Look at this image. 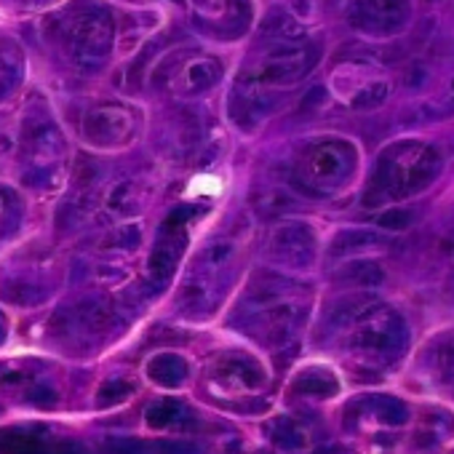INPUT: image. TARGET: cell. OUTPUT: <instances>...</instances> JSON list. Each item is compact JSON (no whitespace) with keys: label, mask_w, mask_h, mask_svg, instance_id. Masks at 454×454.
Returning a JSON list of instances; mask_svg holds the SVG:
<instances>
[{"label":"cell","mask_w":454,"mask_h":454,"mask_svg":"<svg viewBox=\"0 0 454 454\" xmlns=\"http://www.w3.org/2000/svg\"><path fill=\"white\" fill-rule=\"evenodd\" d=\"M441 168H443V158L433 145L417 139L395 142L380 153L364 203L382 206V203L411 198L427 190L441 174Z\"/></svg>","instance_id":"1"},{"label":"cell","mask_w":454,"mask_h":454,"mask_svg":"<svg viewBox=\"0 0 454 454\" xmlns=\"http://www.w3.org/2000/svg\"><path fill=\"white\" fill-rule=\"evenodd\" d=\"M49 38L81 70H97L107 62L115 43V22L107 6L78 0L46 25Z\"/></svg>","instance_id":"2"},{"label":"cell","mask_w":454,"mask_h":454,"mask_svg":"<svg viewBox=\"0 0 454 454\" xmlns=\"http://www.w3.org/2000/svg\"><path fill=\"white\" fill-rule=\"evenodd\" d=\"M356 163H358V150L350 142L321 139L300 155L294 168V182L305 184L308 192L326 195L350 179Z\"/></svg>","instance_id":"3"},{"label":"cell","mask_w":454,"mask_h":454,"mask_svg":"<svg viewBox=\"0 0 454 454\" xmlns=\"http://www.w3.org/2000/svg\"><path fill=\"white\" fill-rule=\"evenodd\" d=\"M409 345V329L406 321L382 305H374L350 334V350L374 361V364H390L401 358V353Z\"/></svg>","instance_id":"4"},{"label":"cell","mask_w":454,"mask_h":454,"mask_svg":"<svg viewBox=\"0 0 454 454\" xmlns=\"http://www.w3.org/2000/svg\"><path fill=\"white\" fill-rule=\"evenodd\" d=\"M321 59V46L310 41H292V43H273L270 51L247 73L244 86L265 89V86H292L300 83L313 73Z\"/></svg>","instance_id":"5"},{"label":"cell","mask_w":454,"mask_h":454,"mask_svg":"<svg viewBox=\"0 0 454 454\" xmlns=\"http://www.w3.org/2000/svg\"><path fill=\"white\" fill-rule=\"evenodd\" d=\"M200 208L198 206H179L174 208L158 231V241L153 247L150 262H147V276L155 286H166L171 276L179 268V260L187 247V227L195 219Z\"/></svg>","instance_id":"6"},{"label":"cell","mask_w":454,"mask_h":454,"mask_svg":"<svg viewBox=\"0 0 454 454\" xmlns=\"http://www.w3.org/2000/svg\"><path fill=\"white\" fill-rule=\"evenodd\" d=\"M139 129V115L129 105L118 102H105L97 105L86 113L83 118V137L89 145L110 150V147H123L137 137Z\"/></svg>","instance_id":"7"},{"label":"cell","mask_w":454,"mask_h":454,"mask_svg":"<svg viewBox=\"0 0 454 454\" xmlns=\"http://www.w3.org/2000/svg\"><path fill=\"white\" fill-rule=\"evenodd\" d=\"M409 0H348V22L372 38H390L409 22Z\"/></svg>","instance_id":"8"},{"label":"cell","mask_w":454,"mask_h":454,"mask_svg":"<svg viewBox=\"0 0 454 454\" xmlns=\"http://www.w3.org/2000/svg\"><path fill=\"white\" fill-rule=\"evenodd\" d=\"M268 257L270 262L289 268V270H305L316 262V236L305 222H286L276 227L268 241Z\"/></svg>","instance_id":"9"},{"label":"cell","mask_w":454,"mask_h":454,"mask_svg":"<svg viewBox=\"0 0 454 454\" xmlns=\"http://www.w3.org/2000/svg\"><path fill=\"white\" fill-rule=\"evenodd\" d=\"M222 78V65L214 57H192V59H174L163 67V83L174 97H200L214 89Z\"/></svg>","instance_id":"10"},{"label":"cell","mask_w":454,"mask_h":454,"mask_svg":"<svg viewBox=\"0 0 454 454\" xmlns=\"http://www.w3.org/2000/svg\"><path fill=\"white\" fill-rule=\"evenodd\" d=\"M0 454H89L75 438L57 435L46 427L0 430Z\"/></svg>","instance_id":"11"},{"label":"cell","mask_w":454,"mask_h":454,"mask_svg":"<svg viewBox=\"0 0 454 454\" xmlns=\"http://www.w3.org/2000/svg\"><path fill=\"white\" fill-rule=\"evenodd\" d=\"M200 27L216 38H241L252 25L249 0H192Z\"/></svg>","instance_id":"12"},{"label":"cell","mask_w":454,"mask_h":454,"mask_svg":"<svg viewBox=\"0 0 454 454\" xmlns=\"http://www.w3.org/2000/svg\"><path fill=\"white\" fill-rule=\"evenodd\" d=\"M20 147H22V155L30 160V166H51V163H57V158L65 155V137L46 118L27 121L22 129Z\"/></svg>","instance_id":"13"},{"label":"cell","mask_w":454,"mask_h":454,"mask_svg":"<svg viewBox=\"0 0 454 454\" xmlns=\"http://www.w3.org/2000/svg\"><path fill=\"white\" fill-rule=\"evenodd\" d=\"M214 380L227 387H260L265 385V369L249 356H224L214 364Z\"/></svg>","instance_id":"14"},{"label":"cell","mask_w":454,"mask_h":454,"mask_svg":"<svg viewBox=\"0 0 454 454\" xmlns=\"http://www.w3.org/2000/svg\"><path fill=\"white\" fill-rule=\"evenodd\" d=\"M387 244H390V239L385 233L369 231V227H350V231H342L340 236H334L329 252H332V257H348V254L382 249Z\"/></svg>","instance_id":"15"},{"label":"cell","mask_w":454,"mask_h":454,"mask_svg":"<svg viewBox=\"0 0 454 454\" xmlns=\"http://www.w3.org/2000/svg\"><path fill=\"white\" fill-rule=\"evenodd\" d=\"M374 305H380L372 294H361V292H356V294H350V297H345V300H340L334 308H332V313L326 316V329L332 332H337V329H345V326H356Z\"/></svg>","instance_id":"16"},{"label":"cell","mask_w":454,"mask_h":454,"mask_svg":"<svg viewBox=\"0 0 454 454\" xmlns=\"http://www.w3.org/2000/svg\"><path fill=\"white\" fill-rule=\"evenodd\" d=\"M446 118H454V78L441 89L435 91L433 97H427L425 102H419L411 113H409V121H425V123H435V121H446Z\"/></svg>","instance_id":"17"},{"label":"cell","mask_w":454,"mask_h":454,"mask_svg":"<svg viewBox=\"0 0 454 454\" xmlns=\"http://www.w3.org/2000/svg\"><path fill=\"white\" fill-rule=\"evenodd\" d=\"M187 374H190L187 361L176 353H160L147 364V377L163 387H179L187 380Z\"/></svg>","instance_id":"18"},{"label":"cell","mask_w":454,"mask_h":454,"mask_svg":"<svg viewBox=\"0 0 454 454\" xmlns=\"http://www.w3.org/2000/svg\"><path fill=\"white\" fill-rule=\"evenodd\" d=\"M350 409H356V411H369V414H372L377 422H382V425H403V422L409 419L406 403L398 401V398H393V395H369V398L358 401V406L350 403Z\"/></svg>","instance_id":"19"},{"label":"cell","mask_w":454,"mask_h":454,"mask_svg":"<svg viewBox=\"0 0 454 454\" xmlns=\"http://www.w3.org/2000/svg\"><path fill=\"white\" fill-rule=\"evenodd\" d=\"M340 390V382L329 374V372H302L292 387L289 395H300V398H332Z\"/></svg>","instance_id":"20"},{"label":"cell","mask_w":454,"mask_h":454,"mask_svg":"<svg viewBox=\"0 0 454 454\" xmlns=\"http://www.w3.org/2000/svg\"><path fill=\"white\" fill-rule=\"evenodd\" d=\"M22 81V51L12 41H0V99L9 97Z\"/></svg>","instance_id":"21"},{"label":"cell","mask_w":454,"mask_h":454,"mask_svg":"<svg viewBox=\"0 0 454 454\" xmlns=\"http://www.w3.org/2000/svg\"><path fill=\"white\" fill-rule=\"evenodd\" d=\"M190 417L187 406L182 401H174V398H166V401H158L147 409L145 419L153 430H163V427H176L182 425V419Z\"/></svg>","instance_id":"22"},{"label":"cell","mask_w":454,"mask_h":454,"mask_svg":"<svg viewBox=\"0 0 454 454\" xmlns=\"http://www.w3.org/2000/svg\"><path fill=\"white\" fill-rule=\"evenodd\" d=\"M337 281L348 284V286H358V289H372V286H380L385 281V273L377 262H353L348 268H342L337 273Z\"/></svg>","instance_id":"23"},{"label":"cell","mask_w":454,"mask_h":454,"mask_svg":"<svg viewBox=\"0 0 454 454\" xmlns=\"http://www.w3.org/2000/svg\"><path fill=\"white\" fill-rule=\"evenodd\" d=\"M268 435H270L278 446H284V449H302V446L308 443L305 427H302L297 419H292V417H276V419L268 425Z\"/></svg>","instance_id":"24"},{"label":"cell","mask_w":454,"mask_h":454,"mask_svg":"<svg viewBox=\"0 0 454 454\" xmlns=\"http://www.w3.org/2000/svg\"><path fill=\"white\" fill-rule=\"evenodd\" d=\"M105 206H107L113 214H134V211H139L142 198H139V192H137V182H121V184H115V187L110 190Z\"/></svg>","instance_id":"25"},{"label":"cell","mask_w":454,"mask_h":454,"mask_svg":"<svg viewBox=\"0 0 454 454\" xmlns=\"http://www.w3.org/2000/svg\"><path fill=\"white\" fill-rule=\"evenodd\" d=\"M385 99H387V83L385 81H374V83H369V86H364L361 91L353 94L350 107H356V110H374Z\"/></svg>","instance_id":"26"},{"label":"cell","mask_w":454,"mask_h":454,"mask_svg":"<svg viewBox=\"0 0 454 454\" xmlns=\"http://www.w3.org/2000/svg\"><path fill=\"white\" fill-rule=\"evenodd\" d=\"M134 393V385L131 382H126V380H107L102 387H99V393H97V403L102 406V409H107V406H115V403H123L129 395Z\"/></svg>","instance_id":"27"},{"label":"cell","mask_w":454,"mask_h":454,"mask_svg":"<svg viewBox=\"0 0 454 454\" xmlns=\"http://www.w3.org/2000/svg\"><path fill=\"white\" fill-rule=\"evenodd\" d=\"M139 241H142L139 227H137V224H129V227H118V231H113V233L102 241V247H105V249H134Z\"/></svg>","instance_id":"28"},{"label":"cell","mask_w":454,"mask_h":454,"mask_svg":"<svg viewBox=\"0 0 454 454\" xmlns=\"http://www.w3.org/2000/svg\"><path fill=\"white\" fill-rule=\"evenodd\" d=\"M411 211L406 208H387L382 214L374 216V227H385V231H406V227L411 224Z\"/></svg>","instance_id":"29"},{"label":"cell","mask_w":454,"mask_h":454,"mask_svg":"<svg viewBox=\"0 0 454 454\" xmlns=\"http://www.w3.org/2000/svg\"><path fill=\"white\" fill-rule=\"evenodd\" d=\"M105 451L107 454H150V446L139 438H107Z\"/></svg>","instance_id":"30"},{"label":"cell","mask_w":454,"mask_h":454,"mask_svg":"<svg viewBox=\"0 0 454 454\" xmlns=\"http://www.w3.org/2000/svg\"><path fill=\"white\" fill-rule=\"evenodd\" d=\"M153 451L155 454H206L203 446L195 441H160Z\"/></svg>","instance_id":"31"},{"label":"cell","mask_w":454,"mask_h":454,"mask_svg":"<svg viewBox=\"0 0 454 454\" xmlns=\"http://www.w3.org/2000/svg\"><path fill=\"white\" fill-rule=\"evenodd\" d=\"M438 366L446 374V380H454V340L443 342L438 350Z\"/></svg>","instance_id":"32"},{"label":"cell","mask_w":454,"mask_h":454,"mask_svg":"<svg viewBox=\"0 0 454 454\" xmlns=\"http://www.w3.org/2000/svg\"><path fill=\"white\" fill-rule=\"evenodd\" d=\"M57 390L54 387H49V385H38L33 393H30V401L33 403H41V406H54L57 403Z\"/></svg>","instance_id":"33"},{"label":"cell","mask_w":454,"mask_h":454,"mask_svg":"<svg viewBox=\"0 0 454 454\" xmlns=\"http://www.w3.org/2000/svg\"><path fill=\"white\" fill-rule=\"evenodd\" d=\"M441 252L446 254V257H454V231L443 239V244H441Z\"/></svg>","instance_id":"34"},{"label":"cell","mask_w":454,"mask_h":454,"mask_svg":"<svg viewBox=\"0 0 454 454\" xmlns=\"http://www.w3.org/2000/svg\"><path fill=\"white\" fill-rule=\"evenodd\" d=\"M316 454H345V449H342V446H324V449H318Z\"/></svg>","instance_id":"35"},{"label":"cell","mask_w":454,"mask_h":454,"mask_svg":"<svg viewBox=\"0 0 454 454\" xmlns=\"http://www.w3.org/2000/svg\"><path fill=\"white\" fill-rule=\"evenodd\" d=\"M4 334H6V321H4V316H0V342H4Z\"/></svg>","instance_id":"36"}]
</instances>
